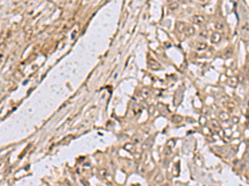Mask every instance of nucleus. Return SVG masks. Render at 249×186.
Masks as SVG:
<instances>
[{
    "label": "nucleus",
    "mask_w": 249,
    "mask_h": 186,
    "mask_svg": "<svg viewBox=\"0 0 249 186\" xmlns=\"http://www.w3.org/2000/svg\"><path fill=\"white\" fill-rule=\"evenodd\" d=\"M148 64H149V67H150L152 70H159L161 67L160 64L158 61H156L154 59H149V61H148Z\"/></svg>",
    "instance_id": "obj_1"
},
{
    "label": "nucleus",
    "mask_w": 249,
    "mask_h": 186,
    "mask_svg": "<svg viewBox=\"0 0 249 186\" xmlns=\"http://www.w3.org/2000/svg\"><path fill=\"white\" fill-rule=\"evenodd\" d=\"M184 32L185 33V35L187 36H192V35L194 34L195 29L193 27H186V28H185V30H184Z\"/></svg>",
    "instance_id": "obj_5"
},
{
    "label": "nucleus",
    "mask_w": 249,
    "mask_h": 186,
    "mask_svg": "<svg viewBox=\"0 0 249 186\" xmlns=\"http://www.w3.org/2000/svg\"><path fill=\"white\" fill-rule=\"evenodd\" d=\"M192 21H193V22L195 23V24L200 25L204 22V18H203L202 15H195V16H193V18H192Z\"/></svg>",
    "instance_id": "obj_2"
},
{
    "label": "nucleus",
    "mask_w": 249,
    "mask_h": 186,
    "mask_svg": "<svg viewBox=\"0 0 249 186\" xmlns=\"http://www.w3.org/2000/svg\"><path fill=\"white\" fill-rule=\"evenodd\" d=\"M207 47V44L204 42H200L199 44L198 45V50H204L205 48Z\"/></svg>",
    "instance_id": "obj_14"
},
{
    "label": "nucleus",
    "mask_w": 249,
    "mask_h": 186,
    "mask_svg": "<svg viewBox=\"0 0 249 186\" xmlns=\"http://www.w3.org/2000/svg\"><path fill=\"white\" fill-rule=\"evenodd\" d=\"M219 118L222 121H225V120H228L229 118V115L226 113H221L219 114Z\"/></svg>",
    "instance_id": "obj_10"
},
{
    "label": "nucleus",
    "mask_w": 249,
    "mask_h": 186,
    "mask_svg": "<svg viewBox=\"0 0 249 186\" xmlns=\"http://www.w3.org/2000/svg\"><path fill=\"white\" fill-rule=\"evenodd\" d=\"M224 24L222 22H217L216 24H215V28H216L217 30H218V31H223V29H224Z\"/></svg>",
    "instance_id": "obj_12"
},
{
    "label": "nucleus",
    "mask_w": 249,
    "mask_h": 186,
    "mask_svg": "<svg viewBox=\"0 0 249 186\" xmlns=\"http://www.w3.org/2000/svg\"><path fill=\"white\" fill-rule=\"evenodd\" d=\"M232 55H233V50H232L231 48H228V49L225 51L224 56L225 57H229V56H231Z\"/></svg>",
    "instance_id": "obj_13"
},
{
    "label": "nucleus",
    "mask_w": 249,
    "mask_h": 186,
    "mask_svg": "<svg viewBox=\"0 0 249 186\" xmlns=\"http://www.w3.org/2000/svg\"><path fill=\"white\" fill-rule=\"evenodd\" d=\"M171 121L174 123H180L183 121V117L179 115H174L171 118Z\"/></svg>",
    "instance_id": "obj_8"
},
{
    "label": "nucleus",
    "mask_w": 249,
    "mask_h": 186,
    "mask_svg": "<svg viewBox=\"0 0 249 186\" xmlns=\"http://www.w3.org/2000/svg\"><path fill=\"white\" fill-rule=\"evenodd\" d=\"M124 149H125L126 151H129V152H134V145H132V144H130V143L125 144V146H124Z\"/></svg>",
    "instance_id": "obj_9"
},
{
    "label": "nucleus",
    "mask_w": 249,
    "mask_h": 186,
    "mask_svg": "<svg viewBox=\"0 0 249 186\" xmlns=\"http://www.w3.org/2000/svg\"><path fill=\"white\" fill-rule=\"evenodd\" d=\"M176 27H177V30L179 32H184V30L186 28V25L185 23L182 22H177V25H176Z\"/></svg>",
    "instance_id": "obj_6"
},
{
    "label": "nucleus",
    "mask_w": 249,
    "mask_h": 186,
    "mask_svg": "<svg viewBox=\"0 0 249 186\" xmlns=\"http://www.w3.org/2000/svg\"><path fill=\"white\" fill-rule=\"evenodd\" d=\"M152 142H153L152 137H149V138H148L147 140H146V142H144V144H143L142 149H143V150H146V149L149 148V147H150V146H151V144H152Z\"/></svg>",
    "instance_id": "obj_7"
},
{
    "label": "nucleus",
    "mask_w": 249,
    "mask_h": 186,
    "mask_svg": "<svg viewBox=\"0 0 249 186\" xmlns=\"http://www.w3.org/2000/svg\"><path fill=\"white\" fill-rule=\"evenodd\" d=\"M165 151V152H164V154H165L166 155H171V147H169V146H166L165 151Z\"/></svg>",
    "instance_id": "obj_15"
},
{
    "label": "nucleus",
    "mask_w": 249,
    "mask_h": 186,
    "mask_svg": "<svg viewBox=\"0 0 249 186\" xmlns=\"http://www.w3.org/2000/svg\"><path fill=\"white\" fill-rule=\"evenodd\" d=\"M220 41H221V35H220V33L214 32L213 35H212V37H211L212 43L217 44V43H218Z\"/></svg>",
    "instance_id": "obj_3"
},
{
    "label": "nucleus",
    "mask_w": 249,
    "mask_h": 186,
    "mask_svg": "<svg viewBox=\"0 0 249 186\" xmlns=\"http://www.w3.org/2000/svg\"><path fill=\"white\" fill-rule=\"evenodd\" d=\"M154 181H155L156 183H162V182L164 181V177H163V175H161V174H158L157 176L154 179Z\"/></svg>",
    "instance_id": "obj_11"
},
{
    "label": "nucleus",
    "mask_w": 249,
    "mask_h": 186,
    "mask_svg": "<svg viewBox=\"0 0 249 186\" xmlns=\"http://www.w3.org/2000/svg\"><path fill=\"white\" fill-rule=\"evenodd\" d=\"M199 121H200V123H201V124H203V125L204 123H206V119H205L204 118H201V119H200Z\"/></svg>",
    "instance_id": "obj_17"
},
{
    "label": "nucleus",
    "mask_w": 249,
    "mask_h": 186,
    "mask_svg": "<svg viewBox=\"0 0 249 186\" xmlns=\"http://www.w3.org/2000/svg\"><path fill=\"white\" fill-rule=\"evenodd\" d=\"M238 83V80L236 77H231V78H229L227 80V84L232 87H236Z\"/></svg>",
    "instance_id": "obj_4"
},
{
    "label": "nucleus",
    "mask_w": 249,
    "mask_h": 186,
    "mask_svg": "<svg viewBox=\"0 0 249 186\" xmlns=\"http://www.w3.org/2000/svg\"><path fill=\"white\" fill-rule=\"evenodd\" d=\"M177 8H178V4L176 3H174L173 4H171L170 6H169V8H170L171 10H174V9H176Z\"/></svg>",
    "instance_id": "obj_16"
}]
</instances>
